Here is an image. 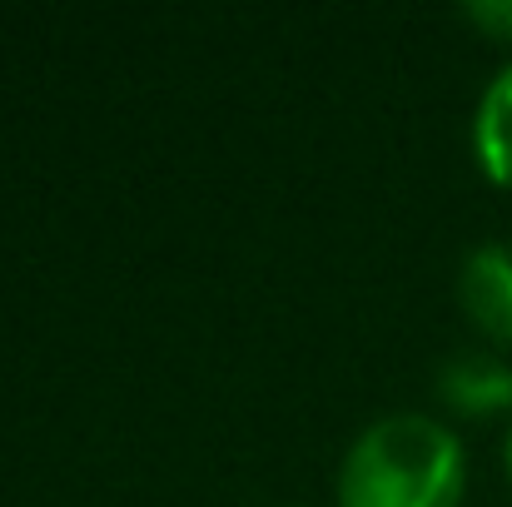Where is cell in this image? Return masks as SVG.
<instances>
[{
    "mask_svg": "<svg viewBox=\"0 0 512 507\" xmlns=\"http://www.w3.org/2000/svg\"><path fill=\"white\" fill-rule=\"evenodd\" d=\"M468 478L463 443L428 413L368 423L339 463V507H458Z\"/></svg>",
    "mask_w": 512,
    "mask_h": 507,
    "instance_id": "6da1fadb",
    "label": "cell"
},
{
    "mask_svg": "<svg viewBox=\"0 0 512 507\" xmlns=\"http://www.w3.org/2000/svg\"><path fill=\"white\" fill-rule=\"evenodd\" d=\"M458 294L463 309L473 314V324L498 343H512V249L508 244H478L463 259L458 274Z\"/></svg>",
    "mask_w": 512,
    "mask_h": 507,
    "instance_id": "7a4b0ae2",
    "label": "cell"
},
{
    "mask_svg": "<svg viewBox=\"0 0 512 507\" xmlns=\"http://www.w3.org/2000/svg\"><path fill=\"white\" fill-rule=\"evenodd\" d=\"M438 388L463 413H498L512 408V368L498 353H458L443 363Z\"/></svg>",
    "mask_w": 512,
    "mask_h": 507,
    "instance_id": "3957f363",
    "label": "cell"
},
{
    "mask_svg": "<svg viewBox=\"0 0 512 507\" xmlns=\"http://www.w3.org/2000/svg\"><path fill=\"white\" fill-rule=\"evenodd\" d=\"M473 150L478 165L488 169L498 184H512V65H503L473 115Z\"/></svg>",
    "mask_w": 512,
    "mask_h": 507,
    "instance_id": "277c9868",
    "label": "cell"
},
{
    "mask_svg": "<svg viewBox=\"0 0 512 507\" xmlns=\"http://www.w3.org/2000/svg\"><path fill=\"white\" fill-rule=\"evenodd\" d=\"M468 15L498 35H512V0H468Z\"/></svg>",
    "mask_w": 512,
    "mask_h": 507,
    "instance_id": "5b68a950",
    "label": "cell"
},
{
    "mask_svg": "<svg viewBox=\"0 0 512 507\" xmlns=\"http://www.w3.org/2000/svg\"><path fill=\"white\" fill-rule=\"evenodd\" d=\"M508 473H512V433H508Z\"/></svg>",
    "mask_w": 512,
    "mask_h": 507,
    "instance_id": "8992f818",
    "label": "cell"
}]
</instances>
